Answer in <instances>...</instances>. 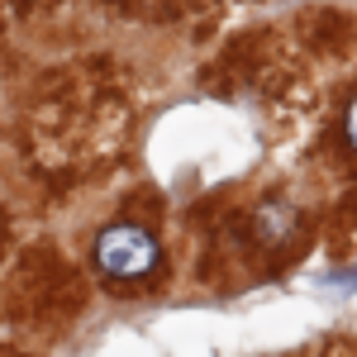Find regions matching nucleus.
Listing matches in <instances>:
<instances>
[{
    "label": "nucleus",
    "mask_w": 357,
    "mask_h": 357,
    "mask_svg": "<svg viewBox=\"0 0 357 357\" xmlns=\"http://www.w3.org/2000/svg\"><path fill=\"white\" fill-rule=\"evenodd\" d=\"M158 262H162V248L138 224H110L96 238V267L110 281H143L158 272Z\"/></svg>",
    "instance_id": "1"
},
{
    "label": "nucleus",
    "mask_w": 357,
    "mask_h": 357,
    "mask_svg": "<svg viewBox=\"0 0 357 357\" xmlns=\"http://www.w3.org/2000/svg\"><path fill=\"white\" fill-rule=\"evenodd\" d=\"M343 138H348V148L357 153V100L348 105V114H343Z\"/></svg>",
    "instance_id": "3"
},
{
    "label": "nucleus",
    "mask_w": 357,
    "mask_h": 357,
    "mask_svg": "<svg viewBox=\"0 0 357 357\" xmlns=\"http://www.w3.org/2000/svg\"><path fill=\"white\" fill-rule=\"evenodd\" d=\"M296 229H301V215L291 200H262L252 215V238L262 248H286L296 238Z\"/></svg>",
    "instance_id": "2"
}]
</instances>
